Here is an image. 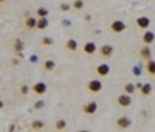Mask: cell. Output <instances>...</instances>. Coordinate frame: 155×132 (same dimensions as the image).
I'll list each match as a JSON object with an SVG mask.
<instances>
[{"instance_id": "cell-1", "label": "cell", "mask_w": 155, "mask_h": 132, "mask_svg": "<svg viewBox=\"0 0 155 132\" xmlns=\"http://www.w3.org/2000/svg\"><path fill=\"white\" fill-rule=\"evenodd\" d=\"M116 124H118V128H121V129H127V128L132 124V121L127 118V117H123V118H118Z\"/></svg>"}, {"instance_id": "cell-2", "label": "cell", "mask_w": 155, "mask_h": 132, "mask_svg": "<svg viewBox=\"0 0 155 132\" xmlns=\"http://www.w3.org/2000/svg\"><path fill=\"white\" fill-rule=\"evenodd\" d=\"M109 72H110V68H109L107 64H101V65L96 67V73H98L99 76H107Z\"/></svg>"}, {"instance_id": "cell-3", "label": "cell", "mask_w": 155, "mask_h": 132, "mask_svg": "<svg viewBox=\"0 0 155 132\" xmlns=\"http://www.w3.org/2000/svg\"><path fill=\"white\" fill-rule=\"evenodd\" d=\"M132 100H130V96L129 95H121L120 98H118V104L123 106V107H127V106H130Z\"/></svg>"}, {"instance_id": "cell-4", "label": "cell", "mask_w": 155, "mask_h": 132, "mask_svg": "<svg viewBox=\"0 0 155 132\" xmlns=\"http://www.w3.org/2000/svg\"><path fill=\"white\" fill-rule=\"evenodd\" d=\"M112 30H113L115 33H121V31L126 30V25H124L121 20H115V22L112 23Z\"/></svg>"}, {"instance_id": "cell-5", "label": "cell", "mask_w": 155, "mask_h": 132, "mask_svg": "<svg viewBox=\"0 0 155 132\" xmlns=\"http://www.w3.org/2000/svg\"><path fill=\"white\" fill-rule=\"evenodd\" d=\"M33 90H34V93L42 95V93H45V92H47V86H45L43 82H37V84H34Z\"/></svg>"}, {"instance_id": "cell-6", "label": "cell", "mask_w": 155, "mask_h": 132, "mask_svg": "<svg viewBox=\"0 0 155 132\" xmlns=\"http://www.w3.org/2000/svg\"><path fill=\"white\" fill-rule=\"evenodd\" d=\"M101 87H103V84L99 81H96V79L88 82V90H92V92H99V90H101Z\"/></svg>"}, {"instance_id": "cell-7", "label": "cell", "mask_w": 155, "mask_h": 132, "mask_svg": "<svg viewBox=\"0 0 155 132\" xmlns=\"http://www.w3.org/2000/svg\"><path fill=\"white\" fill-rule=\"evenodd\" d=\"M149 23H151V20L148 17H138V19H136V25H138L140 28H148Z\"/></svg>"}, {"instance_id": "cell-8", "label": "cell", "mask_w": 155, "mask_h": 132, "mask_svg": "<svg viewBox=\"0 0 155 132\" xmlns=\"http://www.w3.org/2000/svg\"><path fill=\"white\" fill-rule=\"evenodd\" d=\"M85 113H93L95 110H96V103L95 101H90V103H87L85 106H84V109H82Z\"/></svg>"}, {"instance_id": "cell-9", "label": "cell", "mask_w": 155, "mask_h": 132, "mask_svg": "<svg viewBox=\"0 0 155 132\" xmlns=\"http://www.w3.org/2000/svg\"><path fill=\"white\" fill-rule=\"evenodd\" d=\"M84 51L87 53V55H93V53L96 51V45L93 42H87L85 45H84Z\"/></svg>"}, {"instance_id": "cell-10", "label": "cell", "mask_w": 155, "mask_h": 132, "mask_svg": "<svg viewBox=\"0 0 155 132\" xmlns=\"http://www.w3.org/2000/svg\"><path fill=\"white\" fill-rule=\"evenodd\" d=\"M112 47L110 45H104V47H101V55L104 56V58H109V56H110L112 55Z\"/></svg>"}, {"instance_id": "cell-11", "label": "cell", "mask_w": 155, "mask_h": 132, "mask_svg": "<svg viewBox=\"0 0 155 132\" xmlns=\"http://www.w3.org/2000/svg\"><path fill=\"white\" fill-rule=\"evenodd\" d=\"M138 87H140V90H141V93L143 95H149L151 93V90H152V87H151V84H138Z\"/></svg>"}, {"instance_id": "cell-12", "label": "cell", "mask_w": 155, "mask_h": 132, "mask_svg": "<svg viewBox=\"0 0 155 132\" xmlns=\"http://www.w3.org/2000/svg\"><path fill=\"white\" fill-rule=\"evenodd\" d=\"M154 39H155V36H154V33H151V31H148V33H144V36H143V40H144L146 44H152V42H154Z\"/></svg>"}, {"instance_id": "cell-13", "label": "cell", "mask_w": 155, "mask_h": 132, "mask_svg": "<svg viewBox=\"0 0 155 132\" xmlns=\"http://www.w3.org/2000/svg\"><path fill=\"white\" fill-rule=\"evenodd\" d=\"M65 45H67V48H68L70 51H75V50L78 48V44H76V40H75V39H68Z\"/></svg>"}, {"instance_id": "cell-14", "label": "cell", "mask_w": 155, "mask_h": 132, "mask_svg": "<svg viewBox=\"0 0 155 132\" xmlns=\"http://www.w3.org/2000/svg\"><path fill=\"white\" fill-rule=\"evenodd\" d=\"M148 73L155 75V62L154 61H148Z\"/></svg>"}, {"instance_id": "cell-15", "label": "cell", "mask_w": 155, "mask_h": 132, "mask_svg": "<svg viewBox=\"0 0 155 132\" xmlns=\"http://www.w3.org/2000/svg\"><path fill=\"white\" fill-rule=\"evenodd\" d=\"M31 128L36 129V130H40V129H43V123H42V121H33Z\"/></svg>"}, {"instance_id": "cell-16", "label": "cell", "mask_w": 155, "mask_h": 132, "mask_svg": "<svg viewBox=\"0 0 155 132\" xmlns=\"http://www.w3.org/2000/svg\"><path fill=\"white\" fill-rule=\"evenodd\" d=\"M47 25H48V22L45 20V17H43V19H40L37 23H36V26H37V28H40V30H42V28H47Z\"/></svg>"}, {"instance_id": "cell-17", "label": "cell", "mask_w": 155, "mask_h": 132, "mask_svg": "<svg viewBox=\"0 0 155 132\" xmlns=\"http://www.w3.org/2000/svg\"><path fill=\"white\" fill-rule=\"evenodd\" d=\"M43 67H45V70H48V72H50V70L54 68V62H53V61H45V62H43Z\"/></svg>"}, {"instance_id": "cell-18", "label": "cell", "mask_w": 155, "mask_h": 132, "mask_svg": "<svg viewBox=\"0 0 155 132\" xmlns=\"http://www.w3.org/2000/svg\"><path fill=\"white\" fill-rule=\"evenodd\" d=\"M141 56H143L144 59H149V58H151V50H149L148 47L143 48V50H141Z\"/></svg>"}, {"instance_id": "cell-19", "label": "cell", "mask_w": 155, "mask_h": 132, "mask_svg": "<svg viewBox=\"0 0 155 132\" xmlns=\"http://www.w3.org/2000/svg\"><path fill=\"white\" fill-rule=\"evenodd\" d=\"M22 47H23V44H22L20 40H16V42H14V51H16V53H19V51L22 50Z\"/></svg>"}, {"instance_id": "cell-20", "label": "cell", "mask_w": 155, "mask_h": 132, "mask_svg": "<svg viewBox=\"0 0 155 132\" xmlns=\"http://www.w3.org/2000/svg\"><path fill=\"white\" fill-rule=\"evenodd\" d=\"M37 14H39L40 17H45V16L48 14V11L45 10V8H39V10H37Z\"/></svg>"}, {"instance_id": "cell-21", "label": "cell", "mask_w": 155, "mask_h": 132, "mask_svg": "<svg viewBox=\"0 0 155 132\" xmlns=\"http://www.w3.org/2000/svg\"><path fill=\"white\" fill-rule=\"evenodd\" d=\"M26 26H28V28L36 26V20H34V19H28V20H26Z\"/></svg>"}, {"instance_id": "cell-22", "label": "cell", "mask_w": 155, "mask_h": 132, "mask_svg": "<svg viewBox=\"0 0 155 132\" xmlns=\"http://www.w3.org/2000/svg\"><path fill=\"white\" fill-rule=\"evenodd\" d=\"M64 128H65V121H64V120L58 121V124H56V129H64Z\"/></svg>"}, {"instance_id": "cell-23", "label": "cell", "mask_w": 155, "mask_h": 132, "mask_svg": "<svg viewBox=\"0 0 155 132\" xmlns=\"http://www.w3.org/2000/svg\"><path fill=\"white\" fill-rule=\"evenodd\" d=\"M133 89H135V87H133L132 84H127V86H126V92H127V93H132Z\"/></svg>"}, {"instance_id": "cell-24", "label": "cell", "mask_w": 155, "mask_h": 132, "mask_svg": "<svg viewBox=\"0 0 155 132\" xmlns=\"http://www.w3.org/2000/svg\"><path fill=\"white\" fill-rule=\"evenodd\" d=\"M82 6H84V3L81 2V0H76V2H75V8H78V10H81Z\"/></svg>"}, {"instance_id": "cell-25", "label": "cell", "mask_w": 155, "mask_h": 132, "mask_svg": "<svg viewBox=\"0 0 155 132\" xmlns=\"http://www.w3.org/2000/svg\"><path fill=\"white\" fill-rule=\"evenodd\" d=\"M42 44H45V45H50V44H53V39H50V38H45V39L42 40Z\"/></svg>"}, {"instance_id": "cell-26", "label": "cell", "mask_w": 155, "mask_h": 132, "mask_svg": "<svg viewBox=\"0 0 155 132\" xmlns=\"http://www.w3.org/2000/svg\"><path fill=\"white\" fill-rule=\"evenodd\" d=\"M68 8H70L68 5H62V6H61V10H62V11H67V10H68Z\"/></svg>"}, {"instance_id": "cell-27", "label": "cell", "mask_w": 155, "mask_h": 132, "mask_svg": "<svg viewBox=\"0 0 155 132\" xmlns=\"http://www.w3.org/2000/svg\"><path fill=\"white\" fill-rule=\"evenodd\" d=\"M26 90H28V89H26V86H22V93H26Z\"/></svg>"}, {"instance_id": "cell-28", "label": "cell", "mask_w": 155, "mask_h": 132, "mask_svg": "<svg viewBox=\"0 0 155 132\" xmlns=\"http://www.w3.org/2000/svg\"><path fill=\"white\" fill-rule=\"evenodd\" d=\"M2 107H3V103H2V101H0V109H2Z\"/></svg>"}, {"instance_id": "cell-29", "label": "cell", "mask_w": 155, "mask_h": 132, "mask_svg": "<svg viewBox=\"0 0 155 132\" xmlns=\"http://www.w3.org/2000/svg\"><path fill=\"white\" fill-rule=\"evenodd\" d=\"M3 2H5V0H0V3H3Z\"/></svg>"}]
</instances>
